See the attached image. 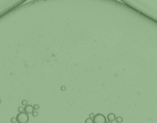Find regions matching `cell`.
Instances as JSON below:
<instances>
[{"mask_svg": "<svg viewBox=\"0 0 157 123\" xmlns=\"http://www.w3.org/2000/svg\"><path fill=\"white\" fill-rule=\"evenodd\" d=\"M17 122L18 123H28V115L25 112H19L16 116Z\"/></svg>", "mask_w": 157, "mask_h": 123, "instance_id": "6da1fadb", "label": "cell"}, {"mask_svg": "<svg viewBox=\"0 0 157 123\" xmlns=\"http://www.w3.org/2000/svg\"><path fill=\"white\" fill-rule=\"evenodd\" d=\"M93 121V123H106L107 122L106 117L103 114H101V113L94 115Z\"/></svg>", "mask_w": 157, "mask_h": 123, "instance_id": "7a4b0ae2", "label": "cell"}, {"mask_svg": "<svg viewBox=\"0 0 157 123\" xmlns=\"http://www.w3.org/2000/svg\"><path fill=\"white\" fill-rule=\"evenodd\" d=\"M24 112L28 114V115H30V114H32V112H34V108L33 106H32L31 105H27L25 106V107L24 108Z\"/></svg>", "mask_w": 157, "mask_h": 123, "instance_id": "3957f363", "label": "cell"}, {"mask_svg": "<svg viewBox=\"0 0 157 123\" xmlns=\"http://www.w3.org/2000/svg\"><path fill=\"white\" fill-rule=\"evenodd\" d=\"M107 119H108L109 121L113 122V121L116 120V115H115L113 113H110V114L107 115Z\"/></svg>", "mask_w": 157, "mask_h": 123, "instance_id": "277c9868", "label": "cell"}, {"mask_svg": "<svg viewBox=\"0 0 157 123\" xmlns=\"http://www.w3.org/2000/svg\"><path fill=\"white\" fill-rule=\"evenodd\" d=\"M116 121L117 123H122V122H123V118L120 117V116L116 117Z\"/></svg>", "mask_w": 157, "mask_h": 123, "instance_id": "5b68a950", "label": "cell"}, {"mask_svg": "<svg viewBox=\"0 0 157 123\" xmlns=\"http://www.w3.org/2000/svg\"><path fill=\"white\" fill-rule=\"evenodd\" d=\"M85 123H93V118H88L85 120Z\"/></svg>", "mask_w": 157, "mask_h": 123, "instance_id": "8992f818", "label": "cell"}, {"mask_svg": "<svg viewBox=\"0 0 157 123\" xmlns=\"http://www.w3.org/2000/svg\"><path fill=\"white\" fill-rule=\"evenodd\" d=\"M18 110L19 111V112H24V108L22 107V106H20V107H18Z\"/></svg>", "mask_w": 157, "mask_h": 123, "instance_id": "52a82bcc", "label": "cell"}, {"mask_svg": "<svg viewBox=\"0 0 157 123\" xmlns=\"http://www.w3.org/2000/svg\"><path fill=\"white\" fill-rule=\"evenodd\" d=\"M11 121H12V123H16V122H17V119H16V117H15V118H12V119H11Z\"/></svg>", "mask_w": 157, "mask_h": 123, "instance_id": "ba28073f", "label": "cell"}, {"mask_svg": "<svg viewBox=\"0 0 157 123\" xmlns=\"http://www.w3.org/2000/svg\"><path fill=\"white\" fill-rule=\"evenodd\" d=\"M32 115H33V117H37L38 116V112L36 111H34L32 112Z\"/></svg>", "mask_w": 157, "mask_h": 123, "instance_id": "9c48e42d", "label": "cell"}, {"mask_svg": "<svg viewBox=\"0 0 157 123\" xmlns=\"http://www.w3.org/2000/svg\"><path fill=\"white\" fill-rule=\"evenodd\" d=\"M22 104L24 105V106H27V105H28V102H27L26 100H23V101L22 102Z\"/></svg>", "mask_w": 157, "mask_h": 123, "instance_id": "30bf717a", "label": "cell"}, {"mask_svg": "<svg viewBox=\"0 0 157 123\" xmlns=\"http://www.w3.org/2000/svg\"><path fill=\"white\" fill-rule=\"evenodd\" d=\"M33 108H34V109H35V110H36V111H37V110L39 109V106H38V105H35V106H33Z\"/></svg>", "mask_w": 157, "mask_h": 123, "instance_id": "8fae6325", "label": "cell"}, {"mask_svg": "<svg viewBox=\"0 0 157 123\" xmlns=\"http://www.w3.org/2000/svg\"><path fill=\"white\" fill-rule=\"evenodd\" d=\"M89 117H90V118H93V117H94V115H93V113H90V114L89 115Z\"/></svg>", "mask_w": 157, "mask_h": 123, "instance_id": "7c38bea8", "label": "cell"}, {"mask_svg": "<svg viewBox=\"0 0 157 123\" xmlns=\"http://www.w3.org/2000/svg\"><path fill=\"white\" fill-rule=\"evenodd\" d=\"M61 90H65V87H61Z\"/></svg>", "mask_w": 157, "mask_h": 123, "instance_id": "4fadbf2b", "label": "cell"}, {"mask_svg": "<svg viewBox=\"0 0 157 123\" xmlns=\"http://www.w3.org/2000/svg\"><path fill=\"white\" fill-rule=\"evenodd\" d=\"M106 123H112V122H111V121H107Z\"/></svg>", "mask_w": 157, "mask_h": 123, "instance_id": "5bb4252c", "label": "cell"}]
</instances>
